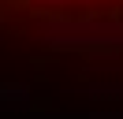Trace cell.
I'll use <instances>...</instances> for the list:
<instances>
[{"mask_svg": "<svg viewBox=\"0 0 123 119\" xmlns=\"http://www.w3.org/2000/svg\"><path fill=\"white\" fill-rule=\"evenodd\" d=\"M49 4H56V0H49Z\"/></svg>", "mask_w": 123, "mask_h": 119, "instance_id": "cell-1", "label": "cell"}]
</instances>
